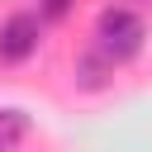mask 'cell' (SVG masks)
I'll list each match as a JSON object with an SVG mask.
<instances>
[{
    "mask_svg": "<svg viewBox=\"0 0 152 152\" xmlns=\"http://www.w3.org/2000/svg\"><path fill=\"white\" fill-rule=\"evenodd\" d=\"M43 28H48V24H43L33 10H14V14L0 24V66H24V62L38 52Z\"/></svg>",
    "mask_w": 152,
    "mask_h": 152,
    "instance_id": "cell-2",
    "label": "cell"
},
{
    "mask_svg": "<svg viewBox=\"0 0 152 152\" xmlns=\"http://www.w3.org/2000/svg\"><path fill=\"white\" fill-rule=\"evenodd\" d=\"M28 114L24 109H0V152H14L24 138H28Z\"/></svg>",
    "mask_w": 152,
    "mask_h": 152,
    "instance_id": "cell-3",
    "label": "cell"
},
{
    "mask_svg": "<svg viewBox=\"0 0 152 152\" xmlns=\"http://www.w3.org/2000/svg\"><path fill=\"white\" fill-rule=\"evenodd\" d=\"M71 10H76V0H38V19L43 24H62Z\"/></svg>",
    "mask_w": 152,
    "mask_h": 152,
    "instance_id": "cell-5",
    "label": "cell"
},
{
    "mask_svg": "<svg viewBox=\"0 0 152 152\" xmlns=\"http://www.w3.org/2000/svg\"><path fill=\"white\" fill-rule=\"evenodd\" d=\"M104 76H114V66H109L95 48H90L86 57H76V81H81L86 90H100V86H104Z\"/></svg>",
    "mask_w": 152,
    "mask_h": 152,
    "instance_id": "cell-4",
    "label": "cell"
},
{
    "mask_svg": "<svg viewBox=\"0 0 152 152\" xmlns=\"http://www.w3.org/2000/svg\"><path fill=\"white\" fill-rule=\"evenodd\" d=\"M109 66H128L142 48H147V24L138 10L128 5H104L95 14V43H90Z\"/></svg>",
    "mask_w": 152,
    "mask_h": 152,
    "instance_id": "cell-1",
    "label": "cell"
}]
</instances>
